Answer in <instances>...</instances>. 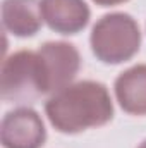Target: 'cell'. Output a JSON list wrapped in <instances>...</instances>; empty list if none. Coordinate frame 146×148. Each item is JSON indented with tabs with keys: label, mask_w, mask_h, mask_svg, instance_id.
<instances>
[{
	"label": "cell",
	"mask_w": 146,
	"mask_h": 148,
	"mask_svg": "<svg viewBox=\"0 0 146 148\" xmlns=\"http://www.w3.org/2000/svg\"><path fill=\"white\" fill-rule=\"evenodd\" d=\"M45 112L57 131L76 134L110 122L113 103L105 84L79 81L55 91L45 103Z\"/></svg>",
	"instance_id": "cell-1"
},
{
	"label": "cell",
	"mask_w": 146,
	"mask_h": 148,
	"mask_svg": "<svg viewBox=\"0 0 146 148\" xmlns=\"http://www.w3.org/2000/svg\"><path fill=\"white\" fill-rule=\"evenodd\" d=\"M89 41L98 60L105 64H120L139 52L141 31L129 14L112 12L93 26Z\"/></svg>",
	"instance_id": "cell-2"
},
{
	"label": "cell",
	"mask_w": 146,
	"mask_h": 148,
	"mask_svg": "<svg viewBox=\"0 0 146 148\" xmlns=\"http://www.w3.org/2000/svg\"><path fill=\"white\" fill-rule=\"evenodd\" d=\"M0 91L5 102L31 103L46 93L38 52L19 50L2 62Z\"/></svg>",
	"instance_id": "cell-3"
},
{
	"label": "cell",
	"mask_w": 146,
	"mask_h": 148,
	"mask_svg": "<svg viewBox=\"0 0 146 148\" xmlns=\"http://www.w3.org/2000/svg\"><path fill=\"white\" fill-rule=\"evenodd\" d=\"M46 93H55L69 84L81 69L77 48L65 41H46L38 50Z\"/></svg>",
	"instance_id": "cell-4"
},
{
	"label": "cell",
	"mask_w": 146,
	"mask_h": 148,
	"mask_svg": "<svg viewBox=\"0 0 146 148\" xmlns=\"http://www.w3.org/2000/svg\"><path fill=\"white\" fill-rule=\"evenodd\" d=\"M0 140L3 148H41L46 140V129L29 107H19L5 114L0 126Z\"/></svg>",
	"instance_id": "cell-5"
},
{
	"label": "cell",
	"mask_w": 146,
	"mask_h": 148,
	"mask_svg": "<svg viewBox=\"0 0 146 148\" xmlns=\"http://www.w3.org/2000/svg\"><path fill=\"white\" fill-rule=\"evenodd\" d=\"M46 26L60 35H76L89 23V7L84 0H40Z\"/></svg>",
	"instance_id": "cell-6"
},
{
	"label": "cell",
	"mask_w": 146,
	"mask_h": 148,
	"mask_svg": "<svg viewBox=\"0 0 146 148\" xmlns=\"http://www.w3.org/2000/svg\"><path fill=\"white\" fill-rule=\"evenodd\" d=\"M43 16L38 0H3L2 24L14 36L26 38L36 35L41 28Z\"/></svg>",
	"instance_id": "cell-7"
},
{
	"label": "cell",
	"mask_w": 146,
	"mask_h": 148,
	"mask_svg": "<svg viewBox=\"0 0 146 148\" xmlns=\"http://www.w3.org/2000/svg\"><path fill=\"white\" fill-rule=\"evenodd\" d=\"M119 105L132 115H146V64H138L115 79Z\"/></svg>",
	"instance_id": "cell-8"
},
{
	"label": "cell",
	"mask_w": 146,
	"mask_h": 148,
	"mask_svg": "<svg viewBox=\"0 0 146 148\" xmlns=\"http://www.w3.org/2000/svg\"><path fill=\"white\" fill-rule=\"evenodd\" d=\"M95 3L98 5H103V7H108V5H119V3H124L127 0H93Z\"/></svg>",
	"instance_id": "cell-9"
},
{
	"label": "cell",
	"mask_w": 146,
	"mask_h": 148,
	"mask_svg": "<svg viewBox=\"0 0 146 148\" xmlns=\"http://www.w3.org/2000/svg\"><path fill=\"white\" fill-rule=\"evenodd\" d=\"M138 148H146V140H145V141H143V143H141V145H139Z\"/></svg>",
	"instance_id": "cell-10"
}]
</instances>
